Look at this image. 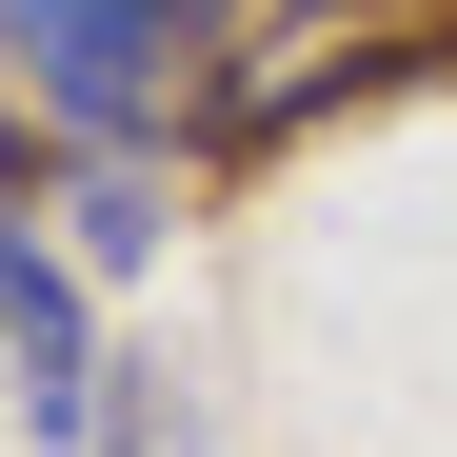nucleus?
Instances as JSON below:
<instances>
[{"label":"nucleus","mask_w":457,"mask_h":457,"mask_svg":"<svg viewBox=\"0 0 457 457\" xmlns=\"http://www.w3.org/2000/svg\"><path fill=\"white\" fill-rule=\"evenodd\" d=\"M0 358H21V418H40V437H80V418H100V378H120V358L80 338V278L21 239V199H0Z\"/></svg>","instance_id":"1"},{"label":"nucleus","mask_w":457,"mask_h":457,"mask_svg":"<svg viewBox=\"0 0 457 457\" xmlns=\"http://www.w3.org/2000/svg\"><path fill=\"white\" fill-rule=\"evenodd\" d=\"M60 219H80V259H160V179H139V160H80Z\"/></svg>","instance_id":"2"},{"label":"nucleus","mask_w":457,"mask_h":457,"mask_svg":"<svg viewBox=\"0 0 457 457\" xmlns=\"http://www.w3.org/2000/svg\"><path fill=\"white\" fill-rule=\"evenodd\" d=\"M0 21H21V40H40V21H80V0H0Z\"/></svg>","instance_id":"3"}]
</instances>
